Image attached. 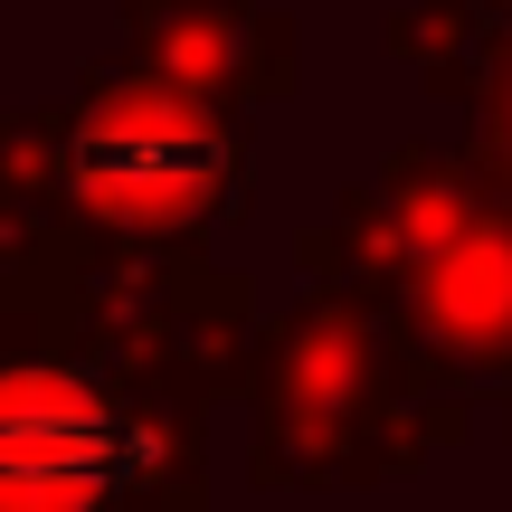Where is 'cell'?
I'll return each mask as SVG.
<instances>
[{"mask_svg":"<svg viewBox=\"0 0 512 512\" xmlns=\"http://www.w3.org/2000/svg\"><path fill=\"white\" fill-rule=\"evenodd\" d=\"M200 427L143 370L0 361V512H200Z\"/></svg>","mask_w":512,"mask_h":512,"instance_id":"obj_1","label":"cell"},{"mask_svg":"<svg viewBox=\"0 0 512 512\" xmlns=\"http://www.w3.org/2000/svg\"><path fill=\"white\" fill-rule=\"evenodd\" d=\"M48 133V190L114 247H171L238 209V133L181 76H95Z\"/></svg>","mask_w":512,"mask_h":512,"instance_id":"obj_2","label":"cell"},{"mask_svg":"<svg viewBox=\"0 0 512 512\" xmlns=\"http://www.w3.org/2000/svg\"><path fill=\"white\" fill-rule=\"evenodd\" d=\"M361 256L380 266L389 313L427 361L494 380L512 370V200L446 152H399L361 200Z\"/></svg>","mask_w":512,"mask_h":512,"instance_id":"obj_3","label":"cell"},{"mask_svg":"<svg viewBox=\"0 0 512 512\" xmlns=\"http://www.w3.org/2000/svg\"><path fill=\"white\" fill-rule=\"evenodd\" d=\"M389 418H399V389H389L370 304L361 294H304L266 351V475H294V484L380 475L408 456Z\"/></svg>","mask_w":512,"mask_h":512,"instance_id":"obj_4","label":"cell"},{"mask_svg":"<svg viewBox=\"0 0 512 512\" xmlns=\"http://www.w3.org/2000/svg\"><path fill=\"white\" fill-rule=\"evenodd\" d=\"M484 152H494V171L512 181V48L494 57V95H484Z\"/></svg>","mask_w":512,"mask_h":512,"instance_id":"obj_5","label":"cell"}]
</instances>
